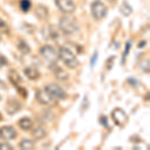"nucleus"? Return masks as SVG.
Returning a JSON list of instances; mask_svg holds the SVG:
<instances>
[{"instance_id":"32","label":"nucleus","mask_w":150,"mask_h":150,"mask_svg":"<svg viewBox=\"0 0 150 150\" xmlns=\"http://www.w3.org/2000/svg\"><path fill=\"white\" fill-rule=\"evenodd\" d=\"M2 119H3V116H2V114L0 113V121H1Z\"/></svg>"},{"instance_id":"26","label":"nucleus","mask_w":150,"mask_h":150,"mask_svg":"<svg viewBox=\"0 0 150 150\" xmlns=\"http://www.w3.org/2000/svg\"><path fill=\"white\" fill-rule=\"evenodd\" d=\"M13 146L9 143H0V150H12Z\"/></svg>"},{"instance_id":"24","label":"nucleus","mask_w":150,"mask_h":150,"mask_svg":"<svg viewBox=\"0 0 150 150\" xmlns=\"http://www.w3.org/2000/svg\"><path fill=\"white\" fill-rule=\"evenodd\" d=\"M17 90H18L19 94H20V95L22 96L23 98H27V96H28V92H27V90H26L25 88H23V87L19 86V87H17Z\"/></svg>"},{"instance_id":"7","label":"nucleus","mask_w":150,"mask_h":150,"mask_svg":"<svg viewBox=\"0 0 150 150\" xmlns=\"http://www.w3.org/2000/svg\"><path fill=\"white\" fill-rule=\"evenodd\" d=\"M55 3H56L58 9L65 14L73 13L76 9L73 0H55Z\"/></svg>"},{"instance_id":"22","label":"nucleus","mask_w":150,"mask_h":150,"mask_svg":"<svg viewBox=\"0 0 150 150\" xmlns=\"http://www.w3.org/2000/svg\"><path fill=\"white\" fill-rule=\"evenodd\" d=\"M19 5H20V9L23 12H28L29 9L31 8V2L30 0H21Z\"/></svg>"},{"instance_id":"23","label":"nucleus","mask_w":150,"mask_h":150,"mask_svg":"<svg viewBox=\"0 0 150 150\" xmlns=\"http://www.w3.org/2000/svg\"><path fill=\"white\" fill-rule=\"evenodd\" d=\"M130 48H131V41H127L126 45H125V50L123 52V56H122V64H125V60H126V57L128 55V52H129Z\"/></svg>"},{"instance_id":"11","label":"nucleus","mask_w":150,"mask_h":150,"mask_svg":"<svg viewBox=\"0 0 150 150\" xmlns=\"http://www.w3.org/2000/svg\"><path fill=\"white\" fill-rule=\"evenodd\" d=\"M21 109V103L19 102L17 99L11 98L8 99L6 105H5V110L9 115H13L15 113H17L19 110Z\"/></svg>"},{"instance_id":"27","label":"nucleus","mask_w":150,"mask_h":150,"mask_svg":"<svg viewBox=\"0 0 150 150\" xmlns=\"http://www.w3.org/2000/svg\"><path fill=\"white\" fill-rule=\"evenodd\" d=\"M113 60H115V56H111L110 58H108V60L106 61V67H107L108 70H110L111 68H112Z\"/></svg>"},{"instance_id":"20","label":"nucleus","mask_w":150,"mask_h":150,"mask_svg":"<svg viewBox=\"0 0 150 150\" xmlns=\"http://www.w3.org/2000/svg\"><path fill=\"white\" fill-rule=\"evenodd\" d=\"M120 12H121V14L122 15H124V16H129V15H131V13H132V7L129 5V4L127 3L126 1H123L122 2V4H121V6H120Z\"/></svg>"},{"instance_id":"15","label":"nucleus","mask_w":150,"mask_h":150,"mask_svg":"<svg viewBox=\"0 0 150 150\" xmlns=\"http://www.w3.org/2000/svg\"><path fill=\"white\" fill-rule=\"evenodd\" d=\"M47 136V131L43 126H37L32 130V137L36 140L43 139Z\"/></svg>"},{"instance_id":"30","label":"nucleus","mask_w":150,"mask_h":150,"mask_svg":"<svg viewBox=\"0 0 150 150\" xmlns=\"http://www.w3.org/2000/svg\"><path fill=\"white\" fill-rule=\"evenodd\" d=\"M100 122H101V124H102L104 127L108 126V121H107V118H106V116H104V115L101 116V117H100Z\"/></svg>"},{"instance_id":"8","label":"nucleus","mask_w":150,"mask_h":150,"mask_svg":"<svg viewBox=\"0 0 150 150\" xmlns=\"http://www.w3.org/2000/svg\"><path fill=\"white\" fill-rule=\"evenodd\" d=\"M0 137L4 140H13L17 137V131L13 126L5 125L0 128Z\"/></svg>"},{"instance_id":"21","label":"nucleus","mask_w":150,"mask_h":150,"mask_svg":"<svg viewBox=\"0 0 150 150\" xmlns=\"http://www.w3.org/2000/svg\"><path fill=\"white\" fill-rule=\"evenodd\" d=\"M0 33L2 34H10V27L8 26L5 21L3 19L0 18Z\"/></svg>"},{"instance_id":"6","label":"nucleus","mask_w":150,"mask_h":150,"mask_svg":"<svg viewBox=\"0 0 150 150\" xmlns=\"http://www.w3.org/2000/svg\"><path fill=\"white\" fill-rule=\"evenodd\" d=\"M44 90L47 93H49L54 99H64L67 97V94L64 91V89L55 83L48 84V85L45 86Z\"/></svg>"},{"instance_id":"2","label":"nucleus","mask_w":150,"mask_h":150,"mask_svg":"<svg viewBox=\"0 0 150 150\" xmlns=\"http://www.w3.org/2000/svg\"><path fill=\"white\" fill-rule=\"evenodd\" d=\"M59 29L64 34H74L79 31V24L75 18L70 16H63L60 18Z\"/></svg>"},{"instance_id":"10","label":"nucleus","mask_w":150,"mask_h":150,"mask_svg":"<svg viewBox=\"0 0 150 150\" xmlns=\"http://www.w3.org/2000/svg\"><path fill=\"white\" fill-rule=\"evenodd\" d=\"M36 99L38 102L44 104V105H50V104L54 103L55 101V99L49 93H47L45 90H41V89L36 92Z\"/></svg>"},{"instance_id":"13","label":"nucleus","mask_w":150,"mask_h":150,"mask_svg":"<svg viewBox=\"0 0 150 150\" xmlns=\"http://www.w3.org/2000/svg\"><path fill=\"white\" fill-rule=\"evenodd\" d=\"M35 15L37 16V18L40 19V20H46L48 18V16H49V11H48L47 7L39 4V5H37L35 8Z\"/></svg>"},{"instance_id":"25","label":"nucleus","mask_w":150,"mask_h":150,"mask_svg":"<svg viewBox=\"0 0 150 150\" xmlns=\"http://www.w3.org/2000/svg\"><path fill=\"white\" fill-rule=\"evenodd\" d=\"M141 68L143 69L144 72L149 73V60H144L141 63Z\"/></svg>"},{"instance_id":"1","label":"nucleus","mask_w":150,"mask_h":150,"mask_svg":"<svg viewBox=\"0 0 150 150\" xmlns=\"http://www.w3.org/2000/svg\"><path fill=\"white\" fill-rule=\"evenodd\" d=\"M58 57L63 61V63L70 69H75L79 66V61L74 53L67 47H60Z\"/></svg>"},{"instance_id":"18","label":"nucleus","mask_w":150,"mask_h":150,"mask_svg":"<svg viewBox=\"0 0 150 150\" xmlns=\"http://www.w3.org/2000/svg\"><path fill=\"white\" fill-rule=\"evenodd\" d=\"M54 72H55V75H56V78L59 79V80H66V79H68V73H67L65 70H63L61 68V67H58L56 66L54 69Z\"/></svg>"},{"instance_id":"9","label":"nucleus","mask_w":150,"mask_h":150,"mask_svg":"<svg viewBox=\"0 0 150 150\" xmlns=\"http://www.w3.org/2000/svg\"><path fill=\"white\" fill-rule=\"evenodd\" d=\"M42 34L44 36V39L46 40H56L59 38V32L58 29L53 25H47L43 28Z\"/></svg>"},{"instance_id":"14","label":"nucleus","mask_w":150,"mask_h":150,"mask_svg":"<svg viewBox=\"0 0 150 150\" xmlns=\"http://www.w3.org/2000/svg\"><path fill=\"white\" fill-rule=\"evenodd\" d=\"M8 78H9V80H10L11 83L13 84L16 88L20 86L21 82H22V79H21L20 75H19L18 72L14 69L10 70V72H9V74H8Z\"/></svg>"},{"instance_id":"4","label":"nucleus","mask_w":150,"mask_h":150,"mask_svg":"<svg viewBox=\"0 0 150 150\" xmlns=\"http://www.w3.org/2000/svg\"><path fill=\"white\" fill-rule=\"evenodd\" d=\"M40 55L44 58L46 61L50 62V63H55L58 59V53L56 50L54 49V47H52L51 45H44L40 48L39 50Z\"/></svg>"},{"instance_id":"34","label":"nucleus","mask_w":150,"mask_h":150,"mask_svg":"<svg viewBox=\"0 0 150 150\" xmlns=\"http://www.w3.org/2000/svg\"><path fill=\"white\" fill-rule=\"evenodd\" d=\"M0 41H1V37H0Z\"/></svg>"},{"instance_id":"29","label":"nucleus","mask_w":150,"mask_h":150,"mask_svg":"<svg viewBox=\"0 0 150 150\" xmlns=\"http://www.w3.org/2000/svg\"><path fill=\"white\" fill-rule=\"evenodd\" d=\"M97 58H98V53L97 52H94L93 56L91 57V60H90V65L92 67L94 66V64H95V62H96V60H97Z\"/></svg>"},{"instance_id":"3","label":"nucleus","mask_w":150,"mask_h":150,"mask_svg":"<svg viewBox=\"0 0 150 150\" xmlns=\"http://www.w3.org/2000/svg\"><path fill=\"white\" fill-rule=\"evenodd\" d=\"M91 14L95 20H101L107 15V7L100 0H95L91 3Z\"/></svg>"},{"instance_id":"33","label":"nucleus","mask_w":150,"mask_h":150,"mask_svg":"<svg viewBox=\"0 0 150 150\" xmlns=\"http://www.w3.org/2000/svg\"><path fill=\"white\" fill-rule=\"evenodd\" d=\"M0 100H1V96H0Z\"/></svg>"},{"instance_id":"5","label":"nucleus","mask_w":150,"mask_h":150,"mask_svg":"<svg viewBox=\"0 0 150 150\" xmlns=\"http://www.w3.org/2000/svg\"><path fill=\"white\" fill-rule=\"evenodd\" d=\"M111 117H112L113 121L117 126L123 127L124 125H126V123L128 122V115L124 110L121 108H115L114 110L111 112Z\"/></svg>"},{"instance_id":"12","label":"nucleus","mask_w":150,"mask_h":150,"mask_svg":"<svg viewBox=\"0 0 150 150\" xmlns=\"http://www.w3.org/2000/svg\"><path fill=\"white\" fill-rule=\"evenodd\" d=\"M24 74L26 75V77H27L29 80H37L41 76L39 70L33 66L26 67V68L24 69Z\"/></svg>"},{"instance_id":"17","label":"nucleus","mask_w":150,"mask_h":150,"mask_svg":"<svg viewBox=\"0 0 150 150\" xmlns=\"http://www.w3.org/2000/svg\"><path fill=\"white\" fill-rule=\"evenodd\" d=\"M16 47H17V49H18L21 53H22V54H24V55L29 54V53H30V51H31V48H30V46L28 45V43L26 42V41L22 40V39H19V40H18Z\"/></svg>"},{"instance_id":"31","label":"nucleus","mask_w":150,"mask_h":150,"mask_svg":"<svg viewBox=\"0 0 150 150\" xmlns=\"http://www.w3.org/2000/svg\"><path fill=\"white\" fill-rule=\"evenodd\" d=\"M0 89H1V90H6V89H7L6 83L4 81H2L1 79H0Z\"/></svg>"},{"instance_id":"28","label":"nucleus","mask_w":150,"mask_h":150,"mask_svg":"<svg viewBox=\"0 0 150 150\" xmlns=\"http://www.w3.org/2000/svg\"><path fill=\"white\" fill-rule=\"evenodd\" d=\"M7 64H8V61H7L6 58L3 55H0V68L3 66H6Z\"/></svg>"},{"instance_id":"19","label":"nucleus","mask_w":150,"mask_h":150,"mask_svg":"<svg viewBox=\"0 0 150 150\" xmlns=\"http://www.w3.org/2000/svg\"><path fill=\"white\" fill-rule=\"evenodd\" d=\"M19 147L22 150H31L34 148V142L30 139H22L19 143Z\"/></svg>"},{"instance_id":"16","label":"nucleus","mask_w":150,"mask_h":150,"mask_svg":"<svg viewBox=\"0 0 150 150\" xmlns=\"http://www.w3.org/2000/svg\"><path fill=\"white\" fill-rule=\"evenodd\" d=\"M18 126L24 131H27L33 127V121L28 117H23L18 121Z\"/></svg>"}]
</instances>
